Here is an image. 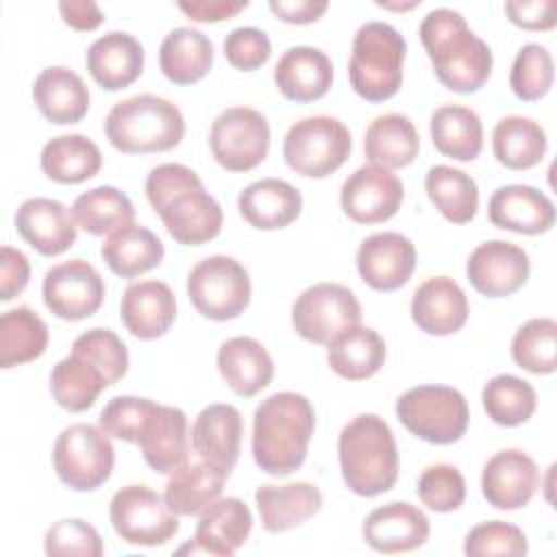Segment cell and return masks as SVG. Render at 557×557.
<instances>
[{"label": "cell", "mask_w": 557, "mask_h": 557, "mask_svg": "<svg viewBox=\"0 0 557 557\" xmlns=\"http://www.w3.org/2000/svg\"><path fill=\"white\" fill-rule=\"evenodd\" d=\"M420 41L437 81L457 94L479 91L492 74V50L455 9H433L420 22Z\"/></svg>", "instance_id": "1"}, {"label": "cell", "mask_w": 557, "mask_h": 557, "mask_svg": "<svg viewBox=\"0 0 557 557\" xmlns=\"http://www.w3.org/2000/svg\"><path fill=\"white\" fill-rule=\"evenodd\" d=\"M315 429V411L298 392H276L263 398L252 416L255 463L272 474L287 476L307 459Z\"/></svg>", "instance_id": "2"}, {"label": "cell", "mask_w": 557, "mask_h": 557, "mask_svg": "<svg viewBox=\"0 0 557 557\" xmlns=\"http://www.w3.org/2000/svg\"><path fill=\"white\" fill-rule=\"evenodd\" d=\"M342 479L357 496L389 492L398 479V448L389 424L374 416H355L337 437Z\"/></svg>", "instance_id": "3"}, {"label": "cell", "mask_w": 557, "mask_h": 557, "mask_svg": "<svg viewBox=\"0 0 557 557\" xmlns=\"http://www.w3.org/2000/svg\"><path fill=\"white\" fill-rule=\"evenodd\" d=\"M104 135L124 154L165 152L181 144L185 117L174 102L154 94H137L109 109Z\"/></svg>", "instance_id": "4"}, {"label": "cell", "mask_w": 557, "mask_h": 557, "mask_svg": "<svg viewBox=\"0 0 557 557\" xmlns=\"http://www.w3.org/2000/svg\"><path fill=\"white\" fill-rule=\"evenodd\" d=\"M405 37L387 22H366L352 37L350 87L368 102L389 100L403 85Z\"/></svg>", "instance_id": "5"}, {"label": "cell", "mask_w": 557, "mask_h": 557, "mask_svg": "<svg viewBox=\"0 0 557 557\" xmlns=\"http://www.w3.org/2000/svg\"><path fill=\"white\" fill-rule=\"evenodd\" d=\"M400 424L429 444H453L463 437L470 409L463 394L448 385H418L396 400Z\"/></svg>", "instance_id": "6"}, {"label": "cell", "mask_w": 557, "mask_h": 557, "mask_svg": "<svg viewBox=\"0 0 557 557\" xmlns=\"http://www.w3.org/2000/svg\"><path fill=\"white\" fill-rule=\"evenodd\" d=\"M352 148L348 126L333 115H309L289 126L283 139L285 163L302 176L326 178L344 165Z\"/></svg>", "instance_id": "7"}, {"label": "cell", "mask_w": 557, "mask_h": 557, "mask_svg": "<svg viewBox=\"0 0 557 557\" xmlns=\"http://www.w3.org/2000/svg\"><path fill=\"white\" fill-rule=\"evenodd\" d=\"M250 292L248 270L226 255H211L187 274V296L194 309L215 322L242 315L250 302Z\"/></svg>", "instance_id": "8"}, {"label": "cell", "mask_w": 557, "mask_h": 557, "mask_svg": "<svg viewBox=\"0 0 557 557\" xmlns=\"http://www.w3.org/2000/svg\"><path fill=\"white\" fill-rule=\"evenodd\" d=\"M59 481L76 492L98 490L113 472L115 448L109 435L94 424L65 426L52 448Z\"/></svg>", "instance_id": "9"}, {"label": "cell", "mask_w": 557, "mask_h": 557, "mask_svg": "<svg viewBox=\"0 0 557 557\" xmlns=\"http://www.w3.org/2000/svg\"><path fill=\"white\" fill-rule=\"evenodd\" d=\"M113 531L133 546H163L178 533V516L148 485L117 490L109 505Z\"/></svg>", "instance_id": "10"}, {"label": "cell", "mask_w": 557, "mask_h": 557, "mask_svg": "<svg viewBox=\"0 0 557 557\" xmlns=\"http://www.w3.org/2000/svg\"><path fill=\"white\" fill-rule=\"evenodd\" d=\"M209 146L224 170L248 172L268 157L270 124L257 109L228 107L211 122Z\"/></svg>", "instance_id": "11"}, {"label": "cell", "mask_w": 557, "mask_h": 557, "mask_svg": "<svg viewBox=\"0 0 557 557\" xmlns=\"http://www.w3.org/2000/svg\"><path fill=\"white\" fill-rule=\"evenodd\" d=\"M355 324H361V305L357 296L339 283L311 285L292 305L294 331L313 344H329Z\"/></svg>", "instance_id": "12"}, {"label": "cell", "mask_w": 557, "mask_h": 557, "mask_svg": "<svg viewBox=\"0 0 557 557\" xmlns=\"http://www.w3.org/2000/svg\"><path fill=\"white\" fill-rule=\"evenodd\" d=\"M46 307L61 320L78 322L94 315L104 298L100 272L85 259H70L52 265L41 283Z\"/></svg>", "instance_id": "13"}, {"label": "cell", "mask_w": 557, "mask_h": 557, "mask_svg": "<svg viewBox=\"0 0 557 557\" xmlns=\"http://www.w3.org/2000/svg\"><path fill=\"white\" fill-rule=\"evenodd\" d=\"M403 198L400 178L372 163L357 168L339 189L342 211L357 224H379L394 218Z\"/></svg>", "instance_id": "14"}, {"label": "cell", "mask_w": 557, "mask_h": 557, "mask_svg": "<svg viewBox=\"0 0 557 557\" xmlns=\"http://www.w3.org/2000/svg\"><path fill=\"white\" fill-rule=\"evenodd\" d=\"M252 531L248 505L235 496L215 498L200 511L194 537L183 544L178 555H215L231 557Z\"/></svg>", "instance_id": "15"}, {"label": "cell", "mask_w": 557, "mask_h": 557, "mask_svg": "<svg viewBox=\"0 0 557 557\" xmlns=\"http://www.w3.org/2000/svg\"><path fill=\"white\" fill-rule=\"evenodd\" d=\"M529 272V255L520 246L505 239L479 244L466 263L470 285L487 298L511 296L527 283Z\"/></svg>", "instance_id": "16"}, {"label": "cell", "mask_w": 557, "mask_h": 557, "mask_svg": "<svg viewBox=\"0 0 557 557\" xmlns=\"http://www.w3.org/2000/svg\"><path fill=\"white\" fill-rule=\"evenodd\" d=\"M357 272L376 292L403 287L416 268V246L409 237L383 231L366 237L357 248Z\"/></svg>", "instance_id": "17"}, {"label": "cell", "mask_w": 557, "mask_h": 557, "mask_svg": "<svg viewBox=\"0 0 557 557\" xmlns=\"http://www.w3.org/2000/svg\"><path fill=\"white\" fill-rule=\"evenodd\" d=\"M537 485L540 470L535 461L518 448L498 450L483 466L481 492L496 509H522L533 498Z\"/></svg>", "instance_id": "18"}, {"label": "cell", "mask_w": 557, "mask_h": 557, "mask_svg": "<svg viewBox=\"0 0 557 557\" xmlns=\"http://www.w3.org/2000/svg\"><path fill=\"white\" fill-rule=\"evenodd\" d=\"M74 213L54 198H28L15 211V231L39 255L54 257L76 242Z\"/></svg>", "instance_id": "19"}, {"label": "cell", "mask_w": 557, "mask_h": 557, "mask_svg": "<svg viewBox=\"0 0 557 557\" xmlns=\"http://www.w3.org/2000/svg\"><path fill=\"white\" fill-rule=\"evenodd\" d=\"M159 218L170 237L183 246H200L220 235L224 213L220 202L200 187H189L170 198Z\"/></svg>", "instance_id": "20"}, {"label": "cell", "mask_w": 557, "mask_h": 557, "mask_svg": "<svg viewBox=\"0 0 557 557\" xmlns=\"http://www.w3.org/2000/svg\"><path fill=\"white\" fill-rule=\"evenodd\" d=\"M429 518L411 503L394 500L376 507L363 522V540L376 553L394 555L420 548L429 540Z\"/></svg>", "instance_id": "21"}, {"label": "cell", "mask_w": 557, "mask_h": 557, "mask_svg": "<svg viewBox=\"0 0 557 557\" xmlns=\"http://www.w3.org/2000/svg\"><path fill=\"white\" fill-rule=\"evenodd\" d=\"M490 222L498 228L513 231L520 235H540L555 224L553 200L531 185H503L487 202Z\"/></svg>", "instance_id": "22"}, {"label": "cell", "mask_w": 557, "mask_h": 557, "mask_svg": "<svg viewBox=\"0 0 557 557\" xmlns=\"http://www.w3.org/2000/svg\"><path fill=\"white\" fill-rule=\"evenodd\" d=\"M468 298L450 276H431L411 296V320L426 335H453L468 322Z\"/></svg>", "instance_id": "23"}, {"label": "cell", "mask_w": 557, "mask_h": 557, "mask_svg": "<svg viewBox=\"0 0 557 557\" xmlns=\"http://www.w3.org/2000/svg\"><path fill=\"white\" fill-rule=\"evenodd\" d=\"M242 435L244 420L239 409L228 403H213L196 416L191 426V446L200 459L215 463L231 474L239 459Z\"/></svg>", "instance_id": "24"}, {"label": "cell", "mask_w": 557, "mask_h": 557, "mask_svg": "<svg viewBox=\"0 0 557 557\" xmlns=\"http://www.w3.org/2000/svg\"><path fill=\"white\" fill-rule=\"evenodd\" d=\"M120 318L133 337L157 339L176 320V298L163 281L131 283L120 300Z\"/></svg>", "instance_id": "25"}, {"label": "cell", "mask_w": 557, "mask_h": 557, "mask_svg": "<svg viewBox=\"0 0 557 557\" xmlns=\"http://www.w3.org/2000/svg\"><path fill=\"white\" fill-rule=\"evenodd\" d=\"M85 65L91 78L107 91L133 85L144 72V46L124 30H111L85 52Z\"/></svg>", "instance_id": "26"}, {"label": "cell", "mask_w": 557, "mask_h": 557, "mask_svg": "<svg viewBox=\"0 0 557 557\" xmlns=\"http://www.w3.org/2000/svg\"><path fill=\"white\" fill-rule=\"evenodd\" d=\"M144 461L159 474H172L187 463L189 433L187 416L172 405H157L139 433Z\"/></svg>", "instance_id": "27"}, {"label": "cell", "mask_w": 557, "mask_h": 557, "mask_svg": "<svg viewBox=\"0 0 557 557\" xmlns=\"http://www.w3.org/2000/svg\"><path fill=\"white\" fill-rule=\"evenodd\" d=\"M331 83L333 63L326 52L313 46L287 48L274 67V85L294 102L320 100L331 89Z\"/></svg>", "instance_id": "28"}, {"label": "cell", "mask_w": 557, "mask_h": 557, "mask_svg": "<svg viewBox=\"0 0 557 557\" xmlns=\"http://www.w3.org/2000/svg\"><path fill=\"white\" fill-rule=\"evenodd\" d=\"M237 209L252 228L276 231L300 215L302 196L283 178H261L239 191Z\"/></svg>", "instance_id": "29"}, {"label": "cell", "mask_w": 557, "mask_h": 557, "mask_svg": "<svg viewBox=\"0 0 557 557\" xmlns=\"http://www.w3.org/2000/svg\"><path fill=\"white\" fill-rule=\"evenodd\" d=\"M215 363L224 383L244 398L265 389L274 376L270 352L255 337L237 335L220 344Z\"/></svg>", "instance_id": "30"}, {"label": "cell", "mask_w": 557, "mask_h": 557, "mask_svg": "<svg viewBox=\"0 0 557 557\" xmlns=\"http://www.w3.org/2000/svg\"><path fill=\"white\" fill-rule=\"evenodd\" d=\"M33 100L52 124H76L89 109V89L70 67L50 65L33 83Z\"/></svg>", "instance_id": "31"}, {"label": "cell", "mask_w": 557, "mask_h": 557, "mask_svg": "<svg viewBox=\"0 0 557 557\" xmlns=\"http://www.w3.org/2000/svg\"><path fill=\"white\" fill-rule=\"evenodd\" d=\"M261 524L270 533L289 531L313 518L322 507V492L309 481L261 485L255 492Z\"/></svg>", "instance_id": "32"}, {"label": "cell", "mask_w": 557, "mask_h": 557, "mask_svg": "<svg viewBox=\"0 0 557 557\" xmlns=\"http://www.w3.org/2000/svg\"><path fill=\"white\" fill-rule=\"evenodd\" d=\"M213 65L211 39L191 26L172 28L159 48V67L174 85H191L209 74Z\"/></svg>", "instance_id": "33"}, {"label": "cell", "mask_w": 557, "mask_h": 557, "mask_svg": "<svg viewBox=\"0 0 557 557\" xmlns=\"http://www.w3.org/2000/svg\"><path fill=\"white\" fill-rule=\"evenodd\" d=\"M420 150V137L413 122L403 113L376 115L363 137V152L372 165L398 170L409 165Z\"/></svg>", "instance_id": "34"}, {"label": "cell", "mask_w": 557, "mask_h": 557, "mask_svg": "<svg viewBox=\"0 0 557 557\" xmlns=\"http://www.w3.org/2000/svg\"><path fill=\"white\" fill-rule=\"evenodd\" d=\"M326 361L342 379L363 381L385 363V342L374 329L355 324L326 344Z\"/></svg>", "instance_id": "35"}, {"label": "cell", "mask_w": 557, "mask_h": 557, "mask_svg": "<svg viewBox=\"0 0 557 557\" xmlns=\"http://www.w3.org/2000/svg\"><path fill=\"white\" fill-rule=\"evenodd\" d=\"M226 479L228 472L215 463L187 461L170 474L163 498L176 516H194L220 498Z\"/></svg>", "instance_id": "36"}, {"label": "cell", "mask_w": 557, "mask_h": 557, "mask_svg": "<svg viewBox=\"0 0 557 557\" xmlns=\"http://www.w3.org/2000/svg\"><path fill=\"white\" fill-rule=\"evenodd\" d=\"M39 165L50 181L76 185L100 172L102 154L87 135H59L44 144Z\"/></svg>", "instance_id": "37"}, {"label": "cell", "mask_w": 557, "mask_h": 557, "mask_svg": "<svg viewBox=\"0 0 557 557\" xmlns=\"http://www.w3.org/2000/svg\"><path fill=\"white\" fill-rule=\"evenodd\" d=\"M100 255L113 274L133 278L157 268L163 261L165 248L150 228L128 224L104 239Z\"/></svg>", "instance_id": "38"}, {"label": "cell", "mask_w": 557, "mask_h": 557, "mask_svg": "<svg viewBox=\"0 0 557 557\" xmlns=\"http://www.w3.org/2000/svg\"><path fill=\"white\" fill-rule=\"evenodd\" d=\"M433 146L455 161H474L483 148V124L474 109L442 104L431 113Z\"/></svg>", "instance_id": "39"}, {"label": "cell", "mask_w": 557, "mask_h": 557, "mask_svg": "<svg viewBox=\"0 0 557 557\" xmlns=\"http://www.w3.org/2000/svg\"><path fill=\"white\" fill-rule=\"evenodd\" d=\"M111 387L104 372L78 352H70L63 357L50 372V392L59 407L81 413L87 411L100 392Z\"/></svg>", "instance_id": "40"}, {"label": "cell", "mask_w": 557, "mask_h": 557, "mask_svg": "<svg viewBox=\"0 0 557 557\" xmlns=\"http://www.w3.org/2000/svg\"><path fill=\"white\" fill-rule=\"evenodd\" d=\"M548 148L544 128L524 115H505L492 131V150L500 165L529 170L537 165Z\"/></svg>", "instance_id": "41"}, {"label": "cell", "mask_w": 557, "mask_h": 557, "mask_svg": "<svg viewBox=\"0 0 557 557\" xmlns=\"http://www.w3.org/2000/svg\"><path fill=\"white\" fill-rule=\"evenodd\" d=\"M424 189L435 209L453 224H466L476 215V181L453 165H433L424 176Z\"/></svg>", "instance_id": "42"}, {"label": "cell", "mask_w": 557, "mask_h": 557, "mask_svg": "<svg viewBox=\"0 0 557 557\" xmlns=\"http://www.w3.org/2000/svg\"><path fill=\"white\" fill-rule=\"evenodd\" d=\"M48 326L30 307H15L0 315V368L28 363L46 352Z\"/></svg>", "instance_id": "43"}, {"label": "cell", "mask_w": 557, "mask_h": 557, "mask_svg": "<svg viewBox=\"0 0 557 557\" xmlns=\"http://www.w3.org/2000/svg\"><path fill=\"white\" fill-rule=\"evenodd\" d=\"M72 213L76 224L89 235H111L122 226L133 224L135 209L131 198L113 185H98L83 191L74 205Z\"/></svg>", "instance_id": "44"}, {"label": "cell", "mask_w": 557, "mask_h": 557, "mask_svg": "<svg viewBox=\"0 0 557 557\" xmlns=\"http://www.w3.org/2000/svg\"><path fill=\"white\" fill-rule=\"evenodd\" d=\"M481 400L492 422L500 426H518L527 422L537 407V396L531 383L513 374L492 376L481 392Z\"/></svg>", "instance_id": "45"}, {"label": "cell", "mask_w": 557, "mask_h": 557, "mask_svg": "<svg viewBox=\"0 0 557 557\" xmlns=\"http://www.w3.org/2000/svg\"><path fill=\"white\" fill-rule=\"evenodd\" d=\"M557 355V322L553 318H533L524 322L511 339L513 361L533 374L555 372Z\"/></svg>", "instance_id": "46"}, {"label": "cell", "mask_w": 557, "mask_h": 557, "mask_svg": "<svg viewBox=\"0 0 557 557\" xmlns=\"http://www.w3.org/2000/svg\"><path fill=\"white\" fill-rule=\"evenodd\" d=\"M553 78L555 63L548 48L540 44H527L518 50L509 72V87L520 100L533 102L544 98L553 87Z\"/></svg>", "instance_id": "47"}, {"label": "cell", "mask_w": 557, "mask_h": 557, "mask_svg": "<svg viewBox=\"0 0 557 557\" xmlns=\"http://www.w3.org/2000/svg\"><path fill=\"white\" fill-rule=\"evenodd\" d=\"M418 496L431 511H455L466 500V479L450 463H433L418 479Z\"/></svg>", "instance_id": "48"}, {"label": "cell", "mask_w": 557, "mask_h": 557, "mask_svg": "<svg viewBox=\"0 0 557 557\" xmlns=\"http://www.w3.org/2000/svg\"><path fill=\"white\" fill-rule=\"evenodd\" d=\"M72 350L94 361L104 372L109 385H115L128 370V350L124 342L109 329L96 326L81 333L74 339Z\"/></svg>", "instance_id": "49"}, {"label": "cell", "mask_w": 557, "mask_h": 557, "mask_svg": "<svg viewBox=\"0 0 557 557\" xmlns=\"http://www.w3.org/2000/svg\"><path fill=\"white\" fill-rule=\"evenodd\" d=\"M529 542L522 529L503 520L481 522L468 531L463 542V553L470 557H520L527 555Z\"/></svg>", "instance_id": "50"}, {"label": "cell", "mask_w": 557, "mask_h": 557, "mask_svg": "<svg viewBox=\"0 0 557 557\" xmlns=\"http://www.w3.org/2000/svg\"><path fill=\"white\" fill-rule=\"evenodd\" d=\"M159 403L144 396H115L100 411L98 424L109 437L131 444L139 442V433Z\"/></svg>", "instance_id": "51"}, {"label": "cell", "mask_w": 557, "mask_h": 557, "mask_svg": "<svg viewBox=\"0 0 557 557\" xmlns=\"http://www.w3.org/2000/svg\"><path fill=\"white\" fill-rule=\"evenodd\" d=\"M44 550L50 557H100L104 553V544L89 522L81 518H65L46 531Z\"/></svg>", "instance_id": "52"}, {"label": "cell", "mask_w": 557, "mask_h": 557, "mask_svg": "<svg viewBox=\"0 0 557 557\" xmlns=\"http://www.w3.org/2000/svg\"><path fill=\"white\" fill-rule=\"evenodd\" d=\"M222 48H224L226 61L242 72H252L257 67H261L272 54L270 37L265 35V30H261L257 26L233 28L226 35Z\"/></svg>", "instance_id": "53"}, {"label": "cell", "mask_w": 557, "mask_h": 557, "mask_svg": "<svg viewBox=\"0 0 557 557\" xmlns=\"http://www.w3.org/2000/svg\"><path fill=\"white\" fill-rule=\"evenodd\" d=\"M200 185L202 181L191 168L183 163H161L148 172L144 189H146L148 202L159 213L170 198H174L176 194L189 187H200Z\"/></svg>", "instance_id": "54"}, {"label": "cell", "mask_w": 557, "mask_h": 557, "mask_svg": "<svg viewBox=\"0 0 557 557\" xmlns=\"http://www.w3.org/2000/svg\"><path fill=\"white\" fill-rule=\"evenodd\" d=\"M555 0H509L505 2L507 17L527 30H550L557 24Z\"/></svg>", "instance_id": "55"}, {"label": "cell", "mask_w": 557, "mask_h": 557, "mask_svg": "<svg viewBox=\"0 0 557 557\" xmlns=\"http://www.w3.org/2000/svg\"><path fill=\"white\" fill-rule=\"evenodd\" d=\"M30 278V263L26 255L13 246H2L0 250V300L7 302L15 298Z\"/></svg>", "instance_id": "56"}, {"label": "cell", "mask_w": 557, "mask_h": 557, "mask_svg": "<svg viewBox=\"0 0 557 557\" xmlns=\"http://www.w3.org/2000/svg\"><path fill=\"white\" fill-rule=\"evenodd\" d=\"M248 7L246 0H181L178 9L194 22H222Z\"/></svg>", "instance_id": "57"}, {"label": "cell", "mask_w": 557, "mask_h": 557, "mask_svg": "<svg viewBox=\"0 0 557 557\" xmlns=\"http://www.w3.org/2000/svg\"><path fill=\"white\" fill-rule=\"evenodd\" d=\"M270 11L287 24H311L329 9L326 0H270Z\"/></svg>", "instance_id": "58"}, {"label": "cell", "mask_w": 557, "mask_h": 557, "mask_svg": "<svg viewBox=\"0 0 557 557\" xmlns=\"http://www.w3.org/2000/svg\"><path fill=\"white\" fill-rule=\"evenodd\" d=\"M59 13L74 30H94L104 20V13L94 0H63L59 2Z\"/></svg>", "instance_id": "59"}, {"label": "cell", "mask_w": 557, "mask_h": 557, "mask_svg": "<svg viewBox=\"0 0 557 557\" xmlns=\"http://www.w3.org/2000/svg\"><path fill=\"white\" fill-rule=\"evenodd\" d=\"M379 7H383V9H394V11H403V9H413V7H418L420 4V0H411V2H407V4H387V2H376Z\"/></svg>", "instance_id": "60"}]
</instances>
